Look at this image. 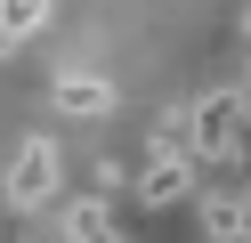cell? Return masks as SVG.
<instances>
[{
	"instance_id": "obj_1",
	"label": "cell",
	"mask_w": 251,
	"mask_h": 243,
	"mask_svg": "<svg viewBox=\"0 0 251 243\" xmlns=\"http://www.w3.org/2000/svg\"><path fill=\"white\" fill-rule=\"evenodd\" d=\"M243 146H251V97L243 89L195 97V162H235Z\"/></svg>"
},
{
	"instance_id": "obj_2",
	"label": "cell",
	"mask_w": 251,
	"mask_h": 243,
	"mask_svg": "<svg viewBox=\"0 0 251 243\" xmlns=\"http://www.w3.org/2000/svg\"><path fill=\"white\" fill-rule=\"evenodd\" d=\"M57 187H65L57 146L49 138H25L17 162H8V178H0V203H8V211H41V203H57Z\"/></svg>"
},
{
	"instance_id": "obj_3",
	"label": "cell",
	"mask_w": 251,
	"mask_h": 243,
	"mask_svg": "<svg viewBox=\"0 0 251 243\" xmlns=\"http://www.w3.org/2000/svg\"><path fill=\"white\" fill-rule=\"evenodd\" d=\"M178 194H195V154H154L146 170H138V203L146 211L178 203Z\"/></svg>"
},
{
	"instance_id": "obj_4",
	"label": "cell",
	"mask_w": 251,
	"mask_h": 243,
	"mask_svg": "<svg viewBox=\"0 0 251 243\" xmlns=\"http://www.w3.org/2000/svg\"><path fill=\"white\" fill-rule=\"evenodd\" d=\"M195 203H202V235L211 243H243V187H211Z\"/></svg>"
},
{
	"instance_id": "obj_5",
	"label": "cell",
	"mask_w": 251,
	"mask_h": 243,
	"mask_svg": "<svg viewBox=\"0 0 251 243\" xmlns=\"http://www.w3.org/2000/svg\"><path fill=\"white\" fill-rule=\"evenodd\" d=\"M57 106L98 122V113H114V81H105V73H57Z\"/></svg>"
},
{
	"instance_id": "obj_6",
	"label": "cell",
	"mask_w": 251,
	"mask_h": 243,
	"mask_svg": "<svg viewBox=\"0 0 251 243\" xmlns=\"http://www.w3.org/2000/svg\"><path fill=\"white\" fill-rule=\"evenodd\" d=\"M57 203H65V243H130L122 227H105L98 194H57Z\"/></svg>"
},
{
	"instance_id": "obj_7",
	"label": "cell",
	"mask_w": 251,
	"mask_h": 243,
	"mask_svg": "<svg viewBox=\"0 0 251 243\" xmlns=\"http://www.w3.org/2000/svg\"><path fill=\"white\" fill-rule=\"evenodd\" d=\"M0 16H8V32H17V41H33V32L49 25V0H0Z\"/></svg>"
},
{
	"instance_id": "obj_8",
	"label": "cell",
	"mask_w": 251,
	"mask_h": 243,
	"mask_svg": "<svg viewBox=\"0 0 251 243\" xmlns=\"http://www.w3.org/2000/svg\"><path fill=\"white\" fill-rule=\"evenodd\" d=\"M243 243H251V187H243Z\"/></svg>"
},
{
	"instance_id": "obj_9",
	"label": "cell",
	"mask_w": 251,
	"mask_h": 243,
	"mask_svg": "<svg viewBox=\"0 0 251 243\" xmlns=\"http://www.w3.org/2000/svg\"><path fill=\"white\" fill-rule=\"evenodd\" d=\"M243 97H251V81H243Z\"/></svg>"
},
{
	"instance_id": "obj_10",
	"label": "cell",
	"mask_w": 251,
	"mask_h": 243,
	"mask_svg": "<svg viewBox=\"0 0 251 243\" xmlns=\"http://www.w3.org/2000/svg\"><path fill=\"white\" fill-rule=\"evenodd\" d=\"M57 243H65V235H57Z\"/></svg>"
}]
</instances>
